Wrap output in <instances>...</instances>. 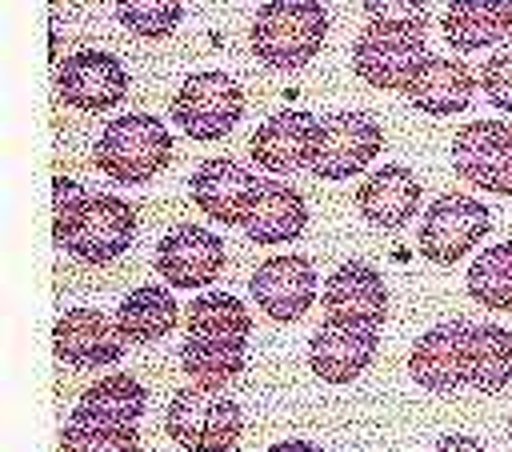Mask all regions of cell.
<instances>
[{
  "mask_svg": "<svg viewBox=\"0 0 512 452\" xmlns=\"http://www.w3.org/2000/svg\"><path fill=\"white\" fill-rule=\"evenodd\" d=\"M328 36V12L316 0H268L252 16V52L268 68H304Z\"/></svg>",
  "mask_w": 512,
  "mask_h": 452,
  "instance_id": "1",
  "label": "cell"
},
{
  "mask_svg": "<svg viewBox=\"0 0 512 452\" xmlns=\"http://www.w3.org/2000/svg\"><path fill=\"white\" fill-rule=\"evenodd\" d=\"M172 160V132L148 116L128 112L104 124L96 140V168L116 184H148Z\"/></svg>",
  "mask_w": 512,
  "mask_h": 452,
  "instance_id": "2",
  "label": "cell"
},
{
  "mask_svg": "<svg viewBox=\"0 0 512 452\" xmlns=\"http://www.w3.org/2000/svg\"><path fill=\"white\" fill-rule=\"evenodd\" d=\"M164 432L184 452H232L244 432V412L220 388H180L168 400Z\"/></svg>",
  "mask_w": 512,
  "mask_h": 452,
  "instance_id": "3",
  "label": "cell"
},
{
  "mask_svg": "<svg viewBox=\"0 0 512 452\" xmlns=\"http://www.w3.org/2000/svg\"><path fill=\"white\" fill-rule=\"evenodd\" d=\"M240 116H244V88L220 68H204V72L184 76V84L172 96V120L192 140L228 136Z\"/></svg>",
  "mask_w": 512,
  "mask_h": 452,
  "instance_id": "4",
  "label": "cell"
},
{
  "mask_svg": "<svg viewBox=\"0 0 512 452\" xmlns=\"http://www.w3.org/2000/svg\"><path fill=\"white\" fill-rule=\"evenodd\" d=\"M488 224H492V216L476 196L444 192L424 212V224L416 232V252L440 268H452L484 240Z\"/></svg>",
  "mask_w": 512,
  "mask_h": 452,
  "instance_id": "5",
  "label": "cell"
},
{
  "mask_svg": "<svg viewBox=\"0 0 512 452\" xmlns=\"http://www.w3.org/2000/svg\"><path fill=\"white\" fill-rule=\"evenodd\" d=\"M424 56V32L404 24H364V32L352 40V68L372 88L404 92Z\"/></svg>",
  "mask_w": 512,
  "mask_h": 452,
  "instance_id": "6",
  "label": "cell"
},
{
  "mask_svg": "<svg viewBox=\"0 0 512 452\" xmlns=\"http://www.w3.org/2000/svg\"><path fill=\"white\" fill-rule=\"evenodd\" d=\"M384 148V128L368 112H332L320 120L316 132V152H312V172L320 180H348L364 172Z\"/></svg>",
  "mask_w": 512,
  "mask_h": 452,
  "instance_id": "7",
  "label": "cell"
},
{
  "mask_svg": "<svg viewBox=\"0 0 512 452\" xmlns=\"http://www.w3.org/2000/svg\"><path fill=\"white\" fill-rule=\"evenodd\" d=\"M452 168L480 192L512 196V128L504 120L464 124L452 136Z\"/></svg>",
  "mask_w": 512,
  "mask_h": 452,
  "instance_id": "8",
  "label": "cell"
},
{
  "mask_svg": "<svg viewBox=\"0 0 512 452\" xmlns=\"http://www.w3.org/2000/svg\"><path fill=\"white\" fill-rule=\"evenodd\" d=\"M56 92L76 112H108L128 96V68L112 52L84 48L56 68Z\"/></svg>",
  "mask_w": 512,
  "mask_h": 452,
  "instance_id": "9",
  "label": "cell"
},
{
  "mask_svg": "<svg viewBox=\"0 0 512 452\" xmlns=\"http://www.w3.org/2000/svg\"><path fill=\"white\" fill-rule=\"evenodd\" d=\"M152 268L168 288H208L224 272V240L212 228L180 224L160 236Z\"/></svg>",
  "mask_w": 512,
  "mask_h": 452,
  "instance_id": "10",
  "label": "cell"
},
{
  "mask_svg": "<svg viewBox=\"0 0 512 452\" xmlns=\"http://www.w3.org/2000/svg\"><path fill=\"white\" fill-rule=\"evenodd\" d=\"M248 288H252L256 308L268 320L292 324L316 300V268H312L308 256H292V252L288 256H268V260L256 264Z\"/></svg>",
  "mask_w": 512,
  "mask_h": 452,
  "instance_id": "11",
  "label": "cell"
},
{
  "mask_svg": "<svg viewBox=\"0 0 512 452\" xmlns=\"http://www.w3.org/2000/svg\"><path fill=\"white\" fill-rule=\"evenodd\" d=\"M56 356L72 368H100L116 364L128 348V336L120 332L116 316H104L100 308H64L52 328Z\"/></svg>",
  "mask_w": 512,
  "mask_h": 452,
  "instance_id": "12",
  "label": "cell"
},
{
  "mask_svg": "<svg viewBox=\"0 0 512 452\" xmlns=\"http://www.w3.org/2000/svg\"><path fill=\"white\" fill-rule=\"evenodd\" d=\"M320 304H324V316L340 324L380 328L388 320V288H384V276L368 260H344L324 280Z\"/></svg>",
  "mask_w": 512,
  "mask_h": 452,
  "instance_id": "13",
  "label": "cell"
},
{
  "mask_svg": "<svg viewBox=\"0 0 512 452\" xmlns=\"http://www.w3.org/2000/svg\"><path fill=\"white\" fill-rule=\"evenodd\" d=\"M408 372L428 392H456L468 384V320L432 324L408 352Z\"/></svg>",
  "mask_w": 512,
  "mask_h": 452,
  "instance_id": "14",
  "label": "cell"
},
{
  "mask_svg": "<svg viewBox=\"0 0 512 452\" xmlns=\"http://www.w3.org/2000/svg\"><path fill=\"white\" fill-rule=\"evenodd\" d=\"M376 348H380V328L324 320V324L312 332L308 368H312L324 384H352V380L372 364Z\"/></svg>",
  "mask_w": 512,
  "mask_h": 452,
  "instance_id": "15",
  "label": "cell"
},
{
  "mask_svg": "<svg viewBox=\"0 0 512 452\" xmlns=\"http://www.w3.org/2000/svg\"><path fill=\"white\" fill-rule=\"evenodd\" d=\"M256 176L244 168V164H236V160H228V156H212V160H204L192 176H188V192H192V204L208 216V220H216V224H244V212H248V204H252V192H256Z\"/></svg>",
  "mask_w": 512,
  "mask_h": 452,
  "instance_id": "16",
  "label": "cell"
},
{
  "mask_svg": "<svg viewBox=\"0 0 512 452\" xmlns=\"http://www.w3.org/2000/svg\"><path fill=\"white\" fill-rule=\"evenodd\" d=\"M132 240H136V208L124 196L96 192L80 228H76V236L64 248L84 264H108L120 252H128Z\"/></svg>",
  "mask_w": 512,
  "mask_h": 452,
  "instance_id": "17",
  "label": "cell"
},
{
  "mask_svg": "<svg viewBox=\"0 0 512 452\" xmlns=\"http://www.w3.org/2000/svg\"><path fill=\"white\" fill-rule=\"evenodd\" d=\"M316 132H320V120L312 112H276L268 116L256 132H252V164L284 176V172H296V168H308L312 164V152H316Z\"/></svg>",
  "mask_w": 512,
  "mask_h": 452,
  "instance_id": "18",
  "label": "cell"
},
{
  "mask_svg": "<svg viewBox=\"0 0 512 452\" xmlns=\"http://www.w3.org/2000/svg\"><path fill=\"white\" fill-rule=\"evenodd\" d=\"M420 200H424V188H420L416 172L404 168V164H384V168H376V172L360 184V192H356V212H360L372 228L396 232V228H404V224L416 216Z\"/></svg>",
  "mask_w": 512,
  "mask_h": 452,
  "instance_id": "19",
  "label": "cell"
},
{
  "mask_svg": "<svg viewBox=\"0 0 512 452\" xmlns=\"http://www.w3.org/2000/svg\"><path fill=\"white\" fill-rule=\"evenodd\" d=\"M476 92V76L464 60H448V56H424L420 68L412 72V80L404 84V100L428 116H452L464 112L472 104Z\"/></svg>",
  "mask_w": 512,
  "mask_h": 452,
  "instance_id": "20",
  "label": "cell"
},
{
  "mask_svg": "<svg viewBox=\"0 0 512 452\" xmlns=\"http://www.w3.org/2000/svg\"><path fill=\"white\" fill-rule=\"evenodd\" d=\"M244 236L256 244H284L296 240L308 228V204L292 184L260 180L252 192V204L244 212Z\"/></svg>",
  "mask_w": 512,
  "mask_h": 452,
  "instance_id": "21",
  "label": "cell"
},
{
  "mask_svg": "<svg viewBox=\"0 0 512 452\" xmlns=\"http://www.w3.org/2000/svg\"><path fill=\"white\" fill-rule=\"evenodd\" d=\"M252 336V316L248 308L228 296V292H204L188 304L184 312V340H204V344H232L244 348Z\"/></svg>",
  "mask_w": 512,
  "mask_h": 452,
  "instance_id": "22",
  "label": "cell"
},
{
  "mask_svg": "<svg viewBox=\"0 0 512 452\" xmlns=\"http://www.w3.org/2000/svg\"><path fill=\"white\" fill-rule=\"evenodd\" d=\"M148 392L140 388L136 376L128 372H112L104 380H96L92 388L80 392L72 420H92V424H116V428H132L144 416Z\"/></svg>",
  "mask_w": 512,
  "mask_h": 452,
  "instance_id": "23",
  "label": "cell"
},
{
  "mask_svg": "<svg viewBox=\"0 0 512 452\" xmlns=\"http://www.w3.org/2000/svg\"><path fill=\"white\" fill-rule=\"evenodd\" d=\"M176 320H180L176 296L160 284L132 288L116 308V324L128 336V344H156L176 328Z\"/></svg>",
  "mask_w": 512,
  "mask_h": 452,
  "instance_id": "24",
  "label": "cell"
},
{
  "mask_svg": "<svg viewBox=\"0 0 512 452\" xmlns=\"http://www.w3.org/2000/svg\"><path fill=\"white\" fill-rule=\"evenodd\" d=\"M512 384V332L500 324H468V388L504 392Z\"/></svg>",
  "mask_w": 512,
  "mask_h": 452,
  "instance_id": "25",
  "label": "cell"
},
{
  "mask_svg": "<svg viewBox=\"0 0 512 452\" xmlns=\"http://www.w3.org/2000/svg\"><path fill=\"white\" fill-rule=\"evenodd\" d=\"M504 36L508 28L496 0H452L444 12V40L456 52H480Z\"/></svg>",
  "mask_w": 512,
  "mask_h": 452,
  "instance_id": "26",
  "label": "cell"
},
{
  "mask_svg": "<svg viewBox=\"0 0 512 452\" xmlns=\"http://www.w3.org/2000/svg\"><path fill=\"white\" fill-rule=\"evenodd\" d=\"M244 360H248L244 348H232V344H204V340H184L180 344V368L200 388L232 384L244 372Z\"/></svg>",
  "mask_w": 512,
  "mask_h": 452,
  "instance_id": "27",
  "label": "cell"
},
{
  "mask_svg": "<svg viewBox=\"0 0 512 452\" xmlns=\"http://www.w3.org/2000/svg\"><path fill=\"white\" fill-rule=\"evenodd\" d=\"M468 296L492 312H512V268L504 244L484 248L468 268Z\"/></svg>",
  "mask_w": 512,
  "mask_h": 452,
  "instance_id": "28",
  "label": "cell"
},
{
  "mask_svg": "<svg viewBox=\"0 0 512 452\" xmlns=\"http://www.w3.org/2000/svg\"><path fill=\"white\" fill-rule=\"evenodd\" d=\"M60 452H140V432L116 428V424H92V420H72L60 432Z\"/></svg>",
  "mask_w": 512,
  "mask_h": 452,
  "instance_id": "29",
  "label": "cell"
},
{
  "mask_svg": "<svg viewBox=\"0 0 512 452\" xmlns=\"http://www.w3.org/2000/svg\"><path fill=\"white\" fill-rule=\"evenodd\" d=\"M184 16V4L180 0H116V20L132 32V36H144V40H164L176 32Z\"/></svg>",
  "mask_w": 512,
  "mask_h": 452,
  "instance_id": "30",
  "label": "cell"
},
{
  "mask_svg": "<svg viewBox=\"0 0 512 452\" xmlns=\"http://www.w3.org/2000/svg\"><path fill=\"white\" fill-rule=\"evenodd\" d=\"M88 204H92V196L84 192V184H76L72 176H56L52 180V240L60 248L76 236Z\"/></svg>",
  "mask_w": 512,
  "mask_h": 452,
  "instance_id": "31",
  "label": "cell"
},
{
  "mask_svg": "<svg viewBox=\"0 0 512 452\" xmlns=\"http://www.w3.org/2000/svg\"><path fill=\"white\" fill-rule=\"evenodd\" d=\"M368 24H404V28H428V4L424 0H360Z\"/></svg>",
  "mask_w": 512,
  "mask_h": 452,
  "instance_id": "32",
  "label": "cell"
},
{
  "mask_svg": "<svg viewBox=\"0 0 512 452\" xmlns=\"http://www.w3.org/2000/svg\"><path fill=\"white\" fill-rule=\"evenodd\" d=\"M480 88L496 108L512 112V44L488 56V64L480 68Z\"/></svg>",
  "mask_w": 512,
  "mask_h": 452,
  "instance_id": "33",
  "label": "cell"
},
{
  "mask_svg": "<svg viewBox=\"0 0 512 452\" xmlns=\"http://www.w3.org/2000/svg\"><path fill=\"white\" fill-rule=\"evenodd\" d=\"M432 452H488V448H484V444H480L476 436H464V432H452V436H444V440H440V444H436Z\"/></svg>",
  "mask_w": 512,
  "mask_h": 452,
  "instance_id": "34",
  "label": "cell"
},
{
  "mask_svg": "<svg viewBox=\"0 0 512 452\" xmlns=\"http://www.w3.org/2000/svg\"><path fill=\"white\" fill-rule=\"evenodd\" d=\"M268 452H324V448L312 444V440H280V444H272Z\"/></svg>",
  "mask_w": 512,
  "mask_h": 452,
  "instance_id": "35",
  "label": "cell"
},
{
  "mask_svg": "<svg viewBox=\"0 0 512 452\" xmlns=\"http://www.w3.org/2000/svg\"><path fill=\"white\" fill-rule=\"evenodd\" d=\"M496 4H500V16H504V28L512 36V0H496Z\"/></svg>",
  "mask_w": 512,
  "mask_h": 452,
  "instance_id": "36",
  "label": "cell"
},
{
  "mask_svg": "<svg viewBox=\"0 0 512 452\" xmlns=\"http://www.w3.org/2000/svg\"><path fill=\"white\" fill-rule=\"evenodd\" d=\"M504 256H508V268H512V240H504Z\"/></svg>",
  "mask_w": 512,
  "mask_h": 452,
  "instance_id": "37",
  "label": "cell"
},
{
  "mask_svg": "<svg viewBox=\"0 0 512 452\" xmlns=\"http://www.w3.org/2000/svg\"><path fill=\"white\" fill-rule=\"evenodd\" d=\"M508 444H512V416H508Z\"/></svg>",
  "mask_w": 512,
  "mask_h": 452,
  "instance_id": "38",
  "label": "cell"
},
{
  "mask_svg": "<svg viewBox=\"0 0 512 452\" xmlns=\"http://www.w3.org/2000/svg\"><path fill=\"white\" fill-rule=\"evenodd\" d=\"M52 4H64V0H52Z\"/></svg>",
  "mask_w": 512,
  "mask_h": 452,
  "instance_id": "39",
  "label": "cell"
}]
</instances>
